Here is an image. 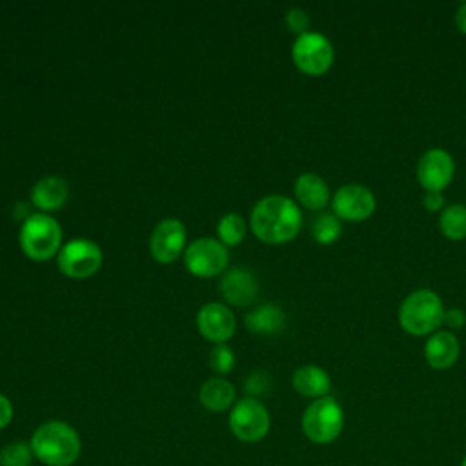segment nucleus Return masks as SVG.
<instances>
[{
	"label": "nucleus",
	"instance_id": "obj_3",
	"mask_svg": "<svg viewBox=\"0 0 466 466\" xmlns=\"http://www.w3.org/2000/svg\"><path fill=\"white\" fill-rule=\"evenodd\" d=\"M444 306L439 295L431 289H415L399 308V322L404 331L415 337L435 333L442 324Z\"/></svg>",
	"mask_w": 466,
	"mask_h": 466
},
{
	"label": "nucleus",
	"instance_id": "obj_14",
	"mask_svg": "<svg viewBox=\"0 0 466 466\" xmlns=\"http://www.w3.org/2000/svg\"><path fill=\"white\" fill-rule=\"evenodd\" d=\"M220 289L222 295L237 306H248L249 302L255 300L257 297V289L258 284L255 280V277L244 269V268H233L229 269L222 280H220Z\"/></svg>",
	"mask_w": 466,
	"mask_h": 466
},
{
	"label": "nucleus",
	"instance_id": "obj_22",
	"mask_svg": "<svg viewBox=\"0 0 466 466\" xmlns=\"http://www.w3.org/2000/svg\"><path fill=\"white\" fill-rule=\"evenodd\" d=\"M340 231H342L340 220H339L337 215H331V213L319 215L313 220V226H311L313 238L319 244H331V242H335L340 237Z\"/></svg>",
	"mask_w": 466,
	"mask_h": 466
},
{
	"label": "nucleus",
	"instance_id": "obj_28",
	"mask_svg": "<svg viewBox=\"0 0 466 466\" xmlns=\"http://www.w3.org/2000/svg\"><path fill=\"white\" fill-rule=\"evenodd\" d=\"M422 202H424V208L428 211H437V209H441L444 206V197L439 191H426Z\"/></svg>",
	"mask_w": 466,
	"mask_h": 466
},
{
	"label": "nucleus",
	"instance_id": "obj_7",
	"mask_svg": "<svg viewBox=\"0 0 466 466\" xmlns=\"http://www.w3.org/2000/svg\"><path fill=\"white\" fill-rule=\"evenodd\" d=\"M229 428L244 442L260 441L269 430V413L255 397L240 399L229 413Z\"/></svg>",
	"mask_w": 466,
	"mask_h": 466
},
{
	"label": "nucleus",
	"instance_id": "obj_8",
	"mask_svg": "<svg viewBox=\"0 0 466 466\" xmlns=\"http://www.w3.org/2000/svg\"><path fill=\"white\" fill-rule=\"evenodd\" d=\"M102 264L98 244L87 238L69 240L58 253V268L71 279L91 277Z\"/></svg>",
	"mask_w": 466,
	"mask_h": 466
},
{
	"label": "nucleus",
	"instance_id": "obj_1",
	"mask_svg": "<svg viewBox=\"0 0 466 466\" xmlns=\"http://www.w3.org/2000/svg\"><path fill=\"white\" fill-rule=\"evenodd\" d=\"M302 224L299 206L282 195H269L258 200L251 211L253 233L268 244H282L291 240Z\"/></svg>",
	"mask_w": 466,
	"mask_h": 466
},
{
	"label": "nucleus",
	"instance_id": "obj_13",
	"mask_svg": "<svg viewBox=\"0 0 466 466\" xmlns=\"http://www.w3.org/2000/svg\"><path fill=\"white\" fill-rule=\"evenodd\" d=\"M200 333L217 344L226 342L235 331V317L231 309L218 302L204 304L197 315Z\"/></svg>",
	"mask_w": 466,
	"mask_h": 466
},
{
	"label": "nucleus",
	"instance_id": "obj_10",
	"mask_svg": "<svg viewBox=\"0 0 466 466\" xmlns=\"http://www.w3.org/2000/svg\"><path fill=\"white\" fill-rule=\"evenodd\" d=\"M331 206L339 218L360 222L375 211V197L366 186L346 184L337 189Z\"/></svg>",
	"mask_w": 466,
	"mask_h": 466
},
{
	"label": "nucleus",
	"instance_id": "obj_19",
	"mask_svg": "<svg viewBox=\"0 0 466 466\" xmlns=\"http://www.w3.org/2000/svg\"><path fill=\"white\" fill-rule=\"evenodd\" d=\"M284 311L275 304H262L246 317V326L253 333L275 335L284 328Z\"/></svg>",
	"mask_w": 466,
	"mask_h": 466
},
{
	"label": "nucleus",
	"instance_id": "obj_30",
	"mask_svg": "<svg viewBox=\"0 0 466 466\" xmlns=\"http://www.w3.org/2000/svg\"><path fill=\"white\" fill-rule=\"evenodd\" d=\"M455 25L461 33L466 35V2L459 4L457 11H455Z\"/></svg>",
	"mask_w": 466,
	"mask_h": 466
},
{
	"label": "nucleus",
	"instance_id": "obj_25",
	"mask_svg": "<svg viewBox=\"0 0 466 466\" xmlns=\"http://www.w3.org/2000/svg\"><path fill=\"white\" fill-rule=\"evenodd\" d=\"M235 364V355L231 351L229 346L226 344H217L211 353H209V366L217 371V373H228L231 371Z\"/></svg>",
	"mask_w": 466,
	"mask_h": 466
},
{
	"label": "nucleus",
	"instance_id": "obj_2",
	"mask_svg": "<svg viewBox=\"0 0 466 466\" xmlns=\"http://www.w3.org/2000/svg\"><path fill=\"white\" fill-rule=\"evenodd\" d=\"M29 446L33 455L47 466H69L82 450L78 433L62 420H49L36 428Z\"/></svg>",
	"mask_w": 466,
	"mask_h": 466
},
{
	"label": "nucleus",
	"instance_id": "obj_17",
	"mask_svg": "<svg viewBox=\"0 0 466 466\" xmlns=\"http://www.w3.org/2000/svg\"><path fill=\"white\" fill-rule=\"evenodd\" d=\"M67 198V182L62 177H44L40 178L31 191V200L36 208L44 211H53L62 208Z\"/></svg>",
	"mask_w": 466,
	"mask_h": 466
},
{
	"label": "nucleus",
	"instance_id": "obj_31",
	"mask_svg": "<svg viewBox=\"0 0 466 466\" xmlns=\"http://www.w3.org/2000/svg\"><path fill=\"white\" fill-rule=\"evenodd\" d=\"M461 466H466V455L462 457V461H461Z\"/></svg>",
	"mask_w": 466,
	"mask_h": 466
},
{
	"label": "nucleus",
	"instance_id": "obj_6",
	"mask_svg": "<svg viewBox=\"0 0 466 466\" xmlns=\"http://www.w3.org/2000/svg\"><path fill=\"white\" fill-rule=\"evenodd\" d=\"M291 56L295 66L302 73L319 76L331 67L335 53L331 42L324 35L306 31L297 36L291 49Z\"/></svg>",
	"mask_w": 466,
	"mask_h": 466
},
{
	"label": "nucleus",
	"instance_id": "obj_16",
	"mask_svg": "<svg viewBox=\"0 0 466 466\" xmlns=\"http://www.w3.org/2000/svg\"><path fill=\"white\" fill-rule=\"evenodd\" d=\"M293 388L304 395V397H311V399H322L328 397L329 390H331V379L329 375L313 364H306L300 366L299 370H295L293 373Z\"/></svg>",
	"mask_w": 466,
	"mask_h": 466
},
{
	"label": "nucleus",
	"instance_id": "obj_29",
	"mask_svg": "<svg viewBox=\"0 0 466 466\" xmlns=\"http://www.w3.org/2000/svg\"><path fill=\"white\" fill-rule=\"evenodd\" d=\"M13 419V406H11V400L7 397H4L0 393V430L4 426H7Z\"/></svg>",
	"mask_w": 466,
	"mask_h": 466
},
{
	"label": "nucleus",
	"instance_id": "obj_27",
	"mask_svg": "<svg viewBox=\"0 0 466 466\" xmlns=\"http://www.w3.org/2000/svg\"><path fill=\"white\" fill-rule=\"evenodd\" d=\"M442 322L450 328H462L466 322V313L461 308H451V309L444 311Z\"/></svg>",
	"mask_w": 466,
	"mask_h": 466
},
{
	"label": "nucleus",
	"instance_id": "obj_5",
	"mask_svg": "<svg viewBox=\"0 0 466 466\" xmlns=\"http://www.w3.org/2000/svg\"><path fill=\"white\" fill-rule=\"evenodd\" d=\"M62 231L55 218L35 213L25 218L20 228V246L24 253L35 260H47L60 248Z\"/></svg>",
	"mask_w": 466,
	"mask_h": 466
},
{
	"label": "nucleus",
	"instance_id": "obj_11",
	"mask_svg": "<svg viewBox=\"0 0 466 466\" xmlns=\"http://www.w3.org/2000/svg\"><path fill=\"white\" fill-rule=\"evenodd\" d=\"M455 173L453 158L444 149H428L417 164V178L419 184L426 191H442L451 180Z\"/></svg>",
	"mask_w": 466,
	"mask_h": 466
},
{
	"label": "nucleus",
	"instance_id": "obj_15",
	"mask_svg": "<svg viewBox=\"0 0 466 466\" xmlns=\"http://www.w3.org/2000/svg\"><path fill=\"white\" fill-rule=\"evenodd\" d=\"M424 357L435 370H448L459 357V340L448 331H435L424 346Z\"/></svg>",
	"mask_w": 466,
	"mask_h": 466
},
{
	"label": "nucleus",
	"instance_id": "obj_20",
	"mask_svg": "<svg viewBox=\"0 0 466 466\" xmlns=\"http://www.w3.org/2000/svg\"><path fill=\"white\" fill-rule=\"evenodd\" d=\"M200 402L209 411H224L235 400V388L226 379H209L200 388Z\"/></svg>",
	"mask_w": 466,
	"mask_h": 466
},
{
	"label": "nucleus",
	"instance_id": "obj_9",
	"mask_svg": "<svg viewBox=\"0 0 466 466\" xmlns=\"http://www.w3.org/2000/svg\"><path fill=\"white\" fill-rule=\"evenodd\" d=\"M187 269L197 277L218 275L228 264V249L222 242L204 237L189 244L184 253Z\"/></svg>",
	"mask_w": 466,
	"mask_h": 466
},
{
	"label": "nucleus",
	"instance_id": "obj_4",
	"mask_svg": "<svg viewBox=\"0 0 466 466\" xmlns=\"http://www.w3.org/2000/svg\"><path fill=\"white\" fill-rule=\"evenodd\" d=\"M344 428V411L333 397L313 400L302 413V431L317 444L333 442Z\"/></svg>",
	"mask_w": 466,
	"mask_h": 466
},
{
	"label": "nucleus",
	"instance_id": "obj_24",
	"mask_svg": "<svg viewBox=\"0 0 466 466\" xmlns=\"http://www.w3.org/2000/svg\"><path fill=\"white\" fill-rule=\"evenodd\" d=\"M33 450L25 442H11L0 450V466H29Z\"/></svg>",
	"mask_w": 466,
	"mask_h": 466
},
{
	"label": "nucleus",
	"instance_id": "obj_23",
	"mask_svg": "<svg viewBox=\"0 0 466 466\" xmlns=\"http://www.w3.org/2000/svg\"><path fill=\"white\" fill-rule=\"evenodd\" d=\"M217 233H218V237H220V240H222L224 246H235V244H238V242L244 238V235H246V224H244V220H242L240 215H237V213H226V215L220 218L218 226H217Z\"/></svg>",
	"mask_w": 466,
	"mask_h": 466
},
{
	"label": "nucleus",
	"instance_id": "obj_21",
	"mask_svg": "<svg viewBox=\"0 0 466 466\" xmlns=\"http://www.w3.org/2000/svg\"><path fill=\"white\" fill-rule=\"evenodd\" d=\"M441 231L444 237L451 240L466 238V206L462 204H451L444 208L441 218H439Z\"/></svg>",
	"mask_w": 466,
	"mask_h": 466
},
{
	"label": "nucleus",
	"instance_id": "obj_18",
	"mask_svg": "<svg viewBox=\"0 0 466 466\" xmlns=\"http://www.w3.org/2000/svg\"><path fill=\"white\" fill-rule=\"evenodd\" d=\"M295 195L308 209H322L329 200L328 184L315 173H302L297 178Z\"/></svg>",
	"mask_w": 466,
	"mask_h": 466
},
{
	"label": "nucleus",
	"instance_id": "obj_26",
	"mask_svg": "<svg viewBox=\"0 0 466 466\" xmlns=\"http://www.w3.org/2000/svg\"><path fill=\"white\" fill-rule=\"evenodd\" d=\"M286 22H288L291 31H297L300 35L306 33L308 25H309V18L302 9H289L288 15H286Z\"/></svg>",
	"mask_w": 466,
	"mask_h": 466
},
{
	"label": "nucleus",
	"instance_id": "obj_12",
	"mask_svg": "<svg viewBox=\"0 0 466 466\" xmlns=\"http://www.w3.org/2000/svg\"><path fill=\"white\" fill-rule=\"evenodd\" d=\"M186 244V228L177 218H164L151 233L149 249L151 255L162 262L169 264L182 253Z\"/></svg>",
	"mask_w": 466,
	"mask_h": 466
}]
</instances>
